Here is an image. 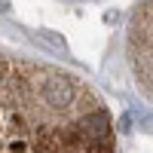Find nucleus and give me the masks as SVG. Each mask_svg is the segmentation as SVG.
Listing matches in <instances>:
<instances>
[{
	"instance_id": "f257e3e1",
	"label": "nucleus",
	"mask_w": 153,
	"mask_h": 153,
	"mask_svg": "<svg viewBox=\"0 0 153 153\" xmlns=\"http://www.w3.org/2000/svg\"><path fill=\"white\" fill-rule=\"evenodd\" d=\"M0 153H117L110 104L83 74L0 43Z\"/></svg>"
},
{
	"instance_id": "f03ea898",
	"label": "nucleus",
	"mask_w": 153,
	"mask_h": 153,
	"mask_svg": "<svg viewBox=\"0 0 153 153\" xmlns=\"http://www.w3.org/2000/svg\"><path fill=\"white\" fill-rule=\"evenodd\" d=\"M126 65H129L135 86L153 101V0H141L129 19Z\"/></svg>"
}]
</instances>
